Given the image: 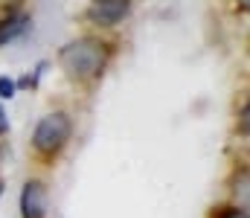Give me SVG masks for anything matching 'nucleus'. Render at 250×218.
Instances as JSON below:
<instances>
[{"label":"nucleus","mask_w":250,"mask_h":218,"mask_svg":"<svg viewBox=\"0 0 250 218\" xmlns=\"http://www.w3.org/2000/svg\"><path fill=\"white\" fill-rule=\"evenodd\" d=\"M221 218H248V213L245 210H230V213H224Z\"/></svg>","instance_id":"obj_7"},{"label":"nucleus","mask_w":250,"mask_h":218,"mask_svg":"<svg viewBox=\"0 0 250 218\" xmlns=\"http://www.w3.org/2000/svg\"><path fill=\"white\" fill-rule=\"evenodd\" d=\"M0 195H3V180H0Z\"/></svg>","instance_id":"obj_9"},{"label":"nucleus","mask_w":250,"mask_h":218,"mask_svg":"<svg viewBox=\"0 0 250 218\" xmlns=\"http://www.w3.org/2000/svg\"><path fill=\"white\" fill-rule=\"evenodd\" d=\"M44 213H47V189L41 180H29L21 192V216L44 218Z\"/></svg>","instance_id":"obj_4"},{"label":"nucleus","mask_w":250,"mask_h":218,"mask_svg":"<svg viewBox=\"0 0 250 218\" xmlns=\"http://www.w3.org/2000/svg\"><path fill=\"white\" fill-rule=\"evenodd\" d=\"M131 12V0H93L87 18L99 26H114Z\"/></svg>","instance_id":"obj_3"},{"label":"nucleus","mask_w":250,"mask_h":218,"mask_svg":"<svg viewBox=\"0 0 250 218\" xmlns=\"http://www.w3.org/2000/svg\"><path fill=\"white\" fill-rule=\"evenodd\" d=\"M6 128H9V122H6V114H3V108H0V134H6Z\"/></svg>","instance_id":"obj_8"},{"label":"nucleus","mask_w":250,"mask_h":218,"mask_svg":"<svg viewBox=\"0 0 250 218\" xmlns=\"http://www.w3.org/2000/svg\"><path fill=\"white\" fill-rule=\"evenodd\" d=\"M12 96H15V81L0 76V99H12Z\"/></svg>","instance_id":"obj_6"},{"label":"nucleus","mask_w":250,"mask_h":218,"mask_svg":"<svg viewBox=\"0 0 250 218\" xmlns=\"http://www.w3.org/2000/svg\"><path fill=\"white\" fill-rule=\"evenodd\" d=\"M70 140V119L67 114H47L38 125H35V134H32V145L38 154H47L53 157L56 151H62V145Z\"/></svg>","instance_id":"obj_2"},{"label":"nucleus","mask_w":250,"mask_h":218,"mask_svg":"<svg viewBox=\"0 0 250 218\" xmlns=\"http://www.w3.org/2000/svg\"><path fill=\"white\" fill-rule=\"evenodd\" d=\"M26 23H29L26 15H12V18L0 20V47H6L9 41H15V38L26 29Z\"/></svg>","instance_id":"obj_5"},{"label":"nucleus","mask_w":250,"mask_h":218,"mask_svg":"<svg viewBox=\"0 0 250 218\" xmlns=\"http://www.w3.org/2000/svg\"><path fill=\"white\" fill-rule=\"evenodd\" d=\"M59 61L67 70V76L73 79H90L105 67L108 61V47L93 41V38H79L73 44H67L62 53H59Z\"/></svg>","instance_id":"obj_1"}]
</instances>
